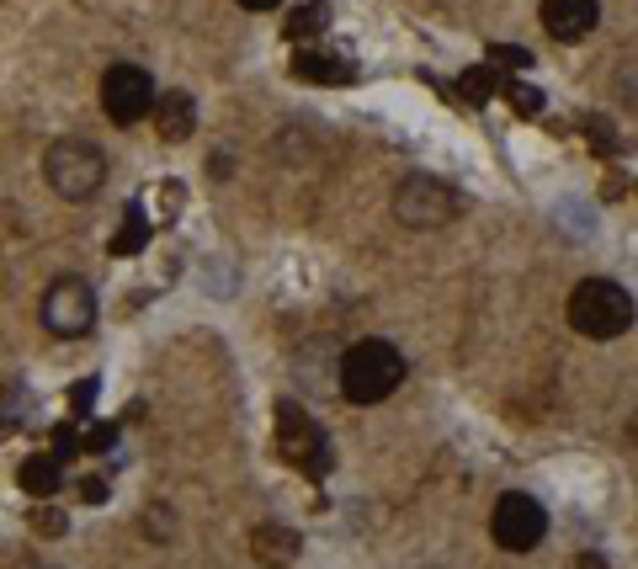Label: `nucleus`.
<instances>
[{"mask_svg": "<svg viewBox=\"0 0 638 569\" xmlns=\"http://www.w3.org/2000/svg\"><path fill=\"white\" fill-rule=\"evenodd\" d=\"M150 245V224H144V208L139 203H128V218H122V229L112 235V256H133V250H144Z\"/></svg>", "mask_w": 638, "mask_h": 569, "instance_id": "obj_16", "label": "nucleus"}, {"mask_svg": "<svg viewBox=\"0 0 638 569\" xmlns=\"http://www.w3.org/2000/svg\"><path fill=\"white\" fill-rule=\"evenodd\" d=\"M272 448L288 469H299V474H309V480H325V474H331V442H325L320 420L309 416L299 399H277Z\"/></svg>", "mask_w": 638, "mask_h": 569, "instance_id": "obj_2", "label": "nucleus"}, {"mask_svg": "<svg viewBox=\"0 0 638 569\" xmlns=\"http://www.w3.org/2000/svg\"><path fill=\"white\" fill-rule=\"evenodd\" d=\"M154 80L150 69H139V64H112L107 75H101V112L118 122V128H133V122L144 118V112H154Z\"/></svg>", "mask_w": 638, "mask_h": 569, "instance_id": "obj_5", "label": "nucleus"}, {"mask_svg": "<svg viewBox=\"0 0 638 569\" xmlns=\"http://www.w3.org/2000/svg\"><path fill=\"white\" fill-rule=\"evenodd\" d=\"M570 569H607V559L602 554H580V559H570Z\"/></svg>", "mask_w": 638, "mask_h": 569, "instance_id": "obj_24", "label": "nucleus"}, {"mask_svg": "<svg viewBox=\"0 0 638 569\" xmlns=\"http://www.w3.org/2000/svg\"><path fill=\"white\" fill-rule=\"evenodd\" d=\"M17 484H22L28 495H37V501H48V495L64 484V458H54V452L22 458V463H17Z\"/></svg>", "mask_w": 638, "mask_h": 569, "instance_id": "obj_12", "label": "nucleus"}, {"mask_svg": "<svg viewBox=\"0 0 638 569\" xmlns=\"http://www.w3.org/2000/svg\"><path fill=\"white\" fill-rule=\"evenodd\" d=\"M506 101H511V112H517V118H538V112H543V90L521 86V80H511V86H506Z\"/></svg>", "mask_w": 638, "mask_h": 569, "instance_id": "obj_17", "label": "nucleus"}, {"mask_svg": "<svg viewBox=\"0 0 638 569\" xmlns=\"http://www.w3.org/2000/svg\"><path fill=\"white\" fill-rule=\"evenodd\" d=\"M489 533H495V543H500L506 554H532V548L543 543V533H548V511L538 506L532 495L511 490V495H500Z\"/></svg>", "mask_w": 638, "mask_h": 569, "instance_id": "obj_7", "label": "nucleus"}, {"mask_svg": "<svg viewBox=\"0 0 638 569\" xmlns=\"http://www.w3.org/2000/svg\"><path fill=\"white\" fill-rule=\"evenodd\" d=\"M485 60L500 64V69H527V64H532V54H527V49H511V43H489Z\"/></svg>", "mask_w": 638, "mask_h": 569, "instance_id": "obj_18", "label": "nucleus"}, {"mask_svg": "<svg viewBox=\"0 0 638 569\" xmlns=\"http://www.w3.org/2000/svg\"><path fill=\"white\" fill-rule=\"evenodd\" d=\"M596 17H602L596 0H543V28H548V37H559V43L591 37Z\"/></svg>", "mask_w": 638, "mask_h": 569, "instance_id": "obj_9", "label": "nucleus"}, {"mask_svg": "<svg viewBox=\"0 0 638 569\" xmlns=\"http://www.w3.org/2000/svg\"><path fill=\"white\" fill-rule=\"evenodd\" d=\"M293 75L309 80V86H346L357 69L340 60V54H320V49H304L299 60H293Z\"/></svg>", "mask_w": 638, "mask_h": 569, "instance_id": "obj_13", "label": "nucleus"}, {"mask_svg": "<svg viewBox=\"0 0 638 569\" xmlns=\"http://www.w3.org/2000/svg\"><path fill=\"white\" fill-rule=\"evenodd\" d=\"M404 384V357L389 341H357L340 357V394L352 405H383Z\"/></svg>", "mask_w": 638, "mask_h": 569, "instance_id": "obj_1", "label": "nucleus"}, {"mask_svg": "<svg viewBox=\"0 0 638 569\" xmlns=\"http://www.w3.org/2000/svg\"><path fill=\"white\" fill-rule=\"evenodd\" d=\"M331 28V6L325 0H304L288 22H282V32L293 37V43H304V37H320V32Z\"/></svg>", "mask_w": 638, "mask_h": 569, "instance_id": "obj_15", "label": "nucleus"}, {"mask_svg": "<svg viewBox=\"0 0 638 569\" xmlns=\"http://www.w3.org/2000/svg\"><path fill=\"white\" fill-rule=\"evenodd\" d=\"M91 405H96V378H80V384L69 389V410H75V416H86Z\"/></svg>", "mask_w": 638, "mask_h": 569, "instance_id": "obj_21", "label": "nucleus"}, {"mask_svg": "<svg viewBox=\"0 0 638 569\" xmlns=\"http://www.w3.org/2000/svg\"><path fill=\"white\" fill-rule=\"evenodd\" d=\"M240 6H250V11H272V6H282V0H240Z\"/></svg>", "mask_w": 638, "mask_h": 569, "instance_id": "obj_26", "label": "nucleus"}, {"mask_svg": "<svg viewBox=\"0 0 638 569\" xmlns=\"http://www.w3.org/2000/svg\"><path fill=\"white\" fill-rule=\"evenodd\" d=\"M154 128H160V139H165V144H186V139H192V128H197V101H192L186 90L160 96V101H154Z\"/></svg>", "mask_w": 638, "mask_h": 569, "instance_id": "obj_10", "label": "nucleus"}, {"mask_svg": "<svg viewBox=\"0 0 638 569\" xmlns=\"http://www.w3.org/2000/svg\"><path fill=\"white\" fill-rule=\"evenodd\" d=\"M118 442V426H91V437H86V452H112Z\"/></svg>", "mask_w": 638, "mask_h": 569, "instance_id": "obj_23", "label": "nucleus"}, {"mask_svg": "<svg viewBox=\"0 0 638 569\" xmlns=\"http://www.w3.org/2000/svg\"><path fill=\"white\" fill-rule=\"evenodd\" d=\"M394 213L410 229H436V224H447L453 213H463V197L436 176H404L394 192Z\"/></svg>", "mask_w": 638, "mask_h": 569, "instance_id": "obj_6", "label": "nucleus"}, {"mask_svg": "<svg viewBox=\"0 0 638 569\" xmlns=\"http://www.w3.org/2000/svg\"><path fill=\"white\" fill-rule=\"evenodd\" d=\"M80 484H86V490H80V495H86V501H91V506H96V501H101V495H107V484H101V480H80Z\"/></svg>", "mask_w": 638, "mask_h": 569, "instance_id": "obj_25", "label": "nucleus"}, {"mask_svg": "<svg viewBox=\"0 0 638 569\" xmlns=\"http://www.w3.org/2000/svg\"><path fill=\"white\" fill-rule=\"evenodd\" d=\"M250 554H256V565H267V569L293 565V559H299V533L282 527V522H261V527L250 533Z\"/></svg>", "mask_w": 638, "mask_h": 569, "instance_id": "obj_11", "label": "nucleus"}, {"mask_svg": "<svg viewBox=\"0 0 638 569\" xmlns=\"http://www.w3.org/2000/svg\"><path fill=\"white\" fill-rule=\"evenodd\" d=\"M43 176H48V186L60 192L64 203H86L107 181V154L96 150L91 139H60L43 154Z\"/></svg>", "mask_w": 638, "mask_h": 569, "instance_id": "obj_4", "label": "nucleus"}, {"mask_svg": "<svg viewBox=\"0 0 638 569\" xmlns=\"http://www.w3.org/2000/svg\"><path fill=\"white\" fill-rule=\"evenodd\" d=\"M86 448V442H80V437H75V426H54V458H75V452Z\"/></svg>", "mask_w": 638, "mask_h": 569, "instance_id": "obj_20", "label": "nucleus"}, {"mask_svg": "<svg viewBox=\"0 0 638 569\" xmlns=\"http://www.w3.org/2000/svg\"><path fill=\"white\" fill-rule=\"evenodd\" d=\"M585 133H591V150L596 154H612L617 150V139H612V128L602 118H585Z\"/></svg>", "mask_w": 638, "mask_h": 569, "instance_id": "obj_19", "label": "nucleus"}, {"mask_svg": "<svg viewBox=\"0 0 638 569\" xmlns=\"http://www.w3.org/2000/svg\"><path fill=\"white\" fill-rule=\"evenodd\" d=\"M570 325L591 341H612L634 325V293L617 288L612 277H585L570 293Z\"/></svg>", "mask_w": 638, "mask_h": 569, "instance_id": "obj_3", "label": "nucleus"}, {"mask_svg": "<svg viewBox=\"0 0 638 569\" xmlns=\"http://www.w3.org/2000/svg\"><path fill=\"white\" fill-rule=\"evenodd\" d=\"M32 527H37L43 538H60V533H64V516H60V511H32Z\"/></svg>", "mask_w": 638, "mask_h": 569, "instance_id": "obj_22", "label": "nucleus"}, {"mask_svg": "<svg viewBox=\"0 0 638 569\" xmlns=\"http://www.w3.org/2000/svg\"><path fill=\"white\" fill-rule=\"evenodd\" d=\"M43 325L64 335V341H75V335H86L96 325V299L91 288L80 282V277H60L48 293H43Z\"/></svg>", "mask_w": 638, "mask_h": 569, "instance_id": "obj_8", "label": "nucleus"}, {"mask_svg": "<svg viewBox=\"0 0 638 569\" xmlns=\"http://www.w3.org/2000/svg\"><path fill=\"white\" fill-rule=\"evenodd\" d=\"M495 90H500L495 64H474V69H463V75H457V101H463V107H485Z\"/></svg>", "mask_w": 638, "mask_h": 569, "instance_id": "obj_14", "label": "nucleus"}]
</instances>
